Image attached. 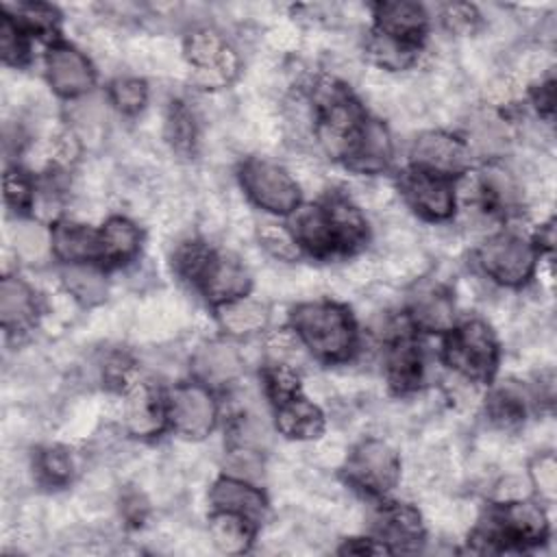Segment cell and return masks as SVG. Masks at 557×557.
<instances>
[{
    "label": "cell",
    "mask_w": 557,
    "mask_h": 557,
    "mask_svg": "<svg viewBox=\"0 0 557 557\" xmlns=\"http://www.w3.org/2000/svg\"><path fill=\"white\" fill-rule=\"evenodd\" d=\"M289 215V231L296 244L315 257L352 252L368 237L363 215L344 198H329L322 205H305Z\"/></svg>",
    "instance_id": "6da1fadb"
},
{
    "label": "cell",
    "mask_w": 557,
    "mask_h": 557,
    "mask_svg": "<svg viewBox=\"0 0 557 557\" xmlns=\"http://www.w3.org/2000/svg\"><path fill=\"white\" fill-rule=\"evenodd\" d=\"M292 329L300 344L326 363L348 359L357 344V329L350 311L329 300L298 305L292 311Z\"/></svg>",
    "instance_id": "7a4b0ae2"
},
{
    "label": "cell",
    "mask_w": 557,
    "mask_h": 557,
    "mask_svg": "<svg viewBox=\"0 0 557 557\" xmlns=\"http://www.w3.org/2000/svg\"><path fill=\"white\" fill-rule=\"evenodd\" d=\"M311 100L318 115L315 133L320 144L329 154L344 159L355 133L366 120V113L350 91L333 78L320 81L313 87Z\"/></svg>",
    "instance_id": "3957f363"
},
{
    "label": "cell",
    "mask_w": 557,
    "mask_h": 557,
    "mask_svg": "<svg viewBox=\"0 0 557 557\" xmlns=\"http://www.w3.org/2000/svg\"><path fill=\"white\" fill-rule=\"evenodd\" d=\"M444 361L470 381H490L498 366V342L481 320L453 326L444 342Z\"/></svg>",
    "instance_id": "277c9868"
},
{
    "label": "cell",
    "mask_w": 557,
    "mask_h": 557,
    "mask_svg": "<svg viewBox=\"0 0 557 557\" xmlns=\"http://www.w3.org/2000/svg\"><path fill=\"white\" fill-rule=\"evenodd\" d=\"M239 183L246 196L270 213L289 215L300 205L298 183L274 161L259 157L244 161L239 168Z\"/></svg>",
    "instance_id": "5b68a950"
},
{
    "label": "cell",
    "mask_w": 557,
    "mask_h": 557,
    "mask_svg": "<svg viewBox=\"0 0 557 557\" xmlns=\"http://www.w3.org/2000/svg\"><path fill=\"white\" fill-rule=\"evenodd\" d=\"M476 261L492 281L518 287L533 276L537 252L527 239L513 233H498L479 246Z\"/></svg>",
    "instance_id": "8992f818"
},
{
    "label": "cell",
    "mask_w": 557,
    "mask_h": 557,
    "mask_svg": "<svg viewBox=\"0 0 557 557\" xmlns=\"http://www.w3.org/2000/svg\"><path fill=\"white\" fill-rule=\"evenodd\" d=\"M400 476V459L396 450L381 440H363L352 448L346 461V479L368 492L385 494Z\"/></svg>",
    "instance_id": "52a82bcc"
},
{
    "label": "cell",
    "mask_w": 557,
    "mask_h": 557,
    "mask_svg": "<svg viewBox=\"0 0 557 557\" xmlns=\"http://www.w3.org/2000/svg\"><path fill=\"white\" fill-rule=\"evenodd\" d=\"M185 57L196 70V78L207 87H220L233 81L239 61L235 50L222 39L220 33L200 28L185 39Z\"/></svg>",
    "instance_id": "ba28073f"
},
{
    "label": "cell",
    "mask_w": 557,
    "mask_h": 557,
    "mask_svg": "<svg viewBox=\"0 0 557 557\" xmlns=\"http://www.w3.org/2000/svg\"><path fill=\"white\" fill-rule=\"evenodd\" d=\"M218 407L202 383L176 385L168 396V422L183 435L200 440L215 426Z\"/></svg>",
    "instance_id": "9c48e42d"
},
{
    "label": "cell",
    "mask_w": 557,
    "mask_h": 557,
    "mask_svg": "<svg viewBox=\"0 0 557 557\" xmlns=\"http://www.w3.org/2000/svg\"><path fill=\"white\" fill-rule=\"evenodd\" d=\"M400 191L407 205L426 220H446L455 211V189L450 178L409 168L400 174Z\"/></svg>",
    "instance_id": "30bf717a"
},
{
    "label": "cell",
    "mask_w": 557,
    "mask_h": 557,
    "mask_svg": "<svg viewBox=\"0 0 557 557\" xmlns=\"http://www.w3.org/2000/svg\"><path fill=\"white\" fill-rule=\"evenodd\" d=\"M411 168L453 178L463 174L470 165V150L466 141L444 131L422 133L411 148Z\"/></svg>",
    "instance_id": "8fae6325"
},
{
    "label": "cell",
    "mask_w": 557,
    "mask_h": 557,
    "mask_svg": "<svg viewBox=\"0 0 557 557\" xmlns=\"http://www.w3.org/2000/svg\"><path fill=\"white\" fill-rule=\"evenodd\" d=\"M46 78L63 98H76L94 85V67L83 52L67 44H54L46 54Z\"/></svg>",
    "instance_id": "7c38bea8"
},
{
    "label": "cell",
    "mask_w": 557,
    "mask_h": 557,
    "mask_svg": "<svg viewBox=\"0 0 557 557\" xmlns=\"http://www.w3.org/2000/svg\"><path fill=\"white\" fill-rule=\"evenodd\" d=\"M344 161L350 170L361 174L383 172L392 161V137L383 122L363 120L359 131L355 133Z\"/></svg>",
    "instance_id": "4fadbf2b"
},
{
    "label": "cell",
    "mask_w": 557,
    "mask_h": 557,
    "mask_svg": "<svg viewBox=\"0 0 557 557\" xmlns=\"http://www.w3.org/2000/svg\"><path fill=\"white\" fill-rule=\"evenodd\" d=\"M205 298L213 305H224L237 298L248 296L250 289V274L244 263L231 255L213 252L205 274L198 281Z\"/></svg>",
    "instance_id": "5bb4252c"
},
{
    "label": "cell",
    "mask_w": 557,
    "mask_h": 557,
    "mask_svg": "<svg viewBox=\"0 0 557 557\" xmlns=\"http://www.w3.org/2000/svg\"><path fill=\"white\" fill-rule=\"evenodd\" d=\"M379 540L394 550H411L424 537L420 513L405 503H385L374 516Z\"/></svg>",
    "instance_id": "9a60e30c"
},
{
    "label": "cell",
    "mask_w": 557,
    "mask_h": 557,
    "mask_svg": "<svg viewBox=\"0 0 557 557\" xmlns=\"http://www.w3.org/2000/svg\"><path fill=\"white\" fill-rule=\"evenodd\" d=\"M126 429L137 437H152L168 424V400L150 383H137L126 394Z\"/></svg>",
    "instance_id": "2e32d148"
},
{
    "label": "cell",
    "mask_w": 557,
    "mask_h": 557,
    "mask_svg": "<svg viewBox=\"0 0 557 557\" xmlns=\"http://www.w3.org/2000/svg\"><path fill=\"white\" fill-rule=\"evenodd\" d=\"M211 503L218 511L237 513L252 524H259L268 513V500L261 490L239 476H222L211 487Z\"/></svg>",
    "instance_id": "e0dca14e"
},
{
    "label": "cell",
    "mask_w": 557,
    "mask_h": 557,
    "mask_svg": "<svg viewBox=\"0 0 557 557\" xmlns=\"http://www.w3.org/2000/svg\"><path fill=\"white\" fill-rule=\"evenodd\" d=\"M52 252L65 265L100 261V231L72 220H59L52 228Z\"/></svg>",
    "instance_id": "ac0fdd59"
},
{
    "label": "cell",
    "mask_w": 557,
    "mask_h": 557,
    "mask_svg": "<svg viewBox=\"0 0 557 557\" xmlns=\"http://www.w3.org/2000/svg\"><path fill=\"white\" fill-rule=\"evenodd\" d=\"M374 30L418 46L426 30V13L416 2H381L374 7Z\"/></svg>",
    "instance_id": "d6986e66"
},
{
    "label": "cell",
    "mask_w": 557,
    "mask_h": 557,
    "mask_svg": "<svg viewBox=\"0 0 557 557\" xmlns=\"http://www.w3.org/2000/svg\"><path fill=\"white\" fill-rule=\"evenodd\" d=\"M409 320L426 333H446L455 326V302L444 287H422L409 302Z\"/></svg>",
    "instance_id": "ffe728a7"
},
{
    "label": "cell",
    "mask_w": 557,
    "mask_h": 557,
    "mask_svg": "<svg viewBox=\"0 0 557 557\" xmlns=\"http://www.w3.org/2000/svg\"><path fill=\"white\" fill-rule=\"evenodd\" d=\"M276 429L289 440H315L324 431V416L318 405L296 394L276 405Z\"/></svg>",
    "instance_id": "44dd1931"
},
{
    "label": "cell",
    "mask_w": 557,
    "mask_h": 557,
    "mask_svg": "<svg viewBox=\"0 0 557 557\" xmlns=\"http://www.w3.org/2000/svg\"><path fill=\"white\" fill-rule=\"evenodd\" d=\"M387 381L396 392H411L422 381V352L409 335H396L387 348Z\"/></svg>",
    "instance_id": "7402d4cb"
},
{
    "label": "cell",
    "mask_w": 557,
    "mask_h": 557,
    "mask_svg": "<svg viewBox=\"0 0 557 557\" xmlns=\"http://www.w3.org/2000/svg\"><path fill=\"white\" fill-rule=\"evenodd\" d=\"M242 370L237 350L226 342H207L194 355V372L202 385L231 383Z\"/></svg>",
    "instance_id": "603a6c76"
},
{
    "label": "cell",
    "mask_w": 557,
    "mask_h": 557,
    "mask_svg": "<svg viewBox=\"0 0 557 557\" xmlns=\"http://www.w3.org/2000/svg\"><path fill=\"white\" fill-rule=\"evenodd\" d=\"M37 298L30 285L17 276H4L0 283V322L7 331H20L35 320Z\"/></svg>",
    "instance_id": "cb8c5ba5"
},
{
    "label": "cell",
    "mask_w": 557,
    "mask_h": 557,
    "mask_svg": "<svg viewBox=\"0 0 557 557\" xmlns=\"http://www.w3.org/2000/svg\"><path fill=\"white\" fill-rule=\"evenodd\" d=\"M141 246L139 228L122 218H109L100 228V261L104 263H126L131 261Z\"/></svg>",
    "instance_id": "d4e9b609"
},
{
    "label": "cell",
    "mask_w": 557,
    "mask_h": 557,
    "mask_svg": "<svg viewBox=\"0 0 557 557\" xmlns=\"http://www.w3.org/2000/svg\"><path fill=\"white\" fill-rule=\"evenodd\" d=\"M255 531H257V524L231 511L215 509L209 520V533L213 537V544L228 555L248 550V546L252 544Z\"/></svg>",
    "instance_id": "484cf974"
},
{
    "label": "cell",
    "mask_w": 557,
    "mask_h": 557,
    "mask_svg": "<svg viewBox=\"0 0 557 557\" xmlns=\"http://www.w3.org/2000/svg\"><path fill=\"white\" fill-rule=\"evenodd\" d=\"M268 307L250 296L224 302L218 307V320L231 335H252L268 324Z\"/></svg>",
    "instance_id": "4316f807"
},
{
    "label": "cell",
    "mask_w": 557,
    "mask_h": 557,
    "mask_svg": "<svg viewBox=\"0 0 557 557\" xmlns=\"http://www.w3.org/2000/svg\"><path fill=\"white\" fill-rule=\"evenodd\" d=\"M67 292L83 305H96L107 296L104 274L91 263H70L63 270Z\"/></svg>",
    "instance_id": "83f0119b"
},
{
    "label": "cell",
    "mask_w": 557,
    "mask_h": 557,
    "mask_svg": "<svg viewBox=\"0 0 557 557\" xmlns=\"http://www.w3.org/2000/svg\"><path fill=\"white\" fill-rule=\"evenodd\" d=\"M368 52H370L372 61L379 63L381 67L403 70V67L413 63L418 46L405 44L400 39H394V37H387V35L374 30L370 41H368Z\"/></svg>",
    "instance_id": "f1b7e54d"
},
{
    "label": "cell",
    "mask_w": 557,
    "mask_h": 557,
    "mask_svg": "<svg viewBox=\"0 0 557 557\" xmlns=\"http://www.w3.org/2000/svg\"><path fill=\"white\" fill-rule=\"evenodd\" d=\"M13 246H15V252L20 259L35 263V261L44 259L48 255V250H52V235L39 222L24 220L13 231Z\"/></svg>",
    "instance_id": "f546056e"
},
{
    "label": "cell",
    "mask_w": 557,
    "mask_h": 557,
    "mask_svg": "<svg viewBox=\"0 0 557 557\" xmlns=\"http://www.w3.org/2000/svg\"><path fill=\"white\" fill-rule=\"evenodd\" d=\"M35 470H37L39 479L46 485L61 487V485L72 481V476H74V461H72V455L65 448L48 446V448L39 450V455L35 459Z\"/></svg>",
    "instance_id": "4dcf8cb0"
},
{
    "label": "cell",
    "mask_w": 557,
    "mask_h": 557,
    "mask_svg": "<svg viewBox=\"0 0 557 557\" xmlns=\"http://www.w3.org/2000/svg\"><path fill=\"white\" fill-rule=\"evenodd\" d=\"M211 257H213V250L207 248L202 242H187V244L176 248L172 263H174V270L185 281H191L194 285H198V281L205 274Z\"/></svg>",
    "instance_id": "1f68e13d"
},
{
    "label": "cell",
    "mask_w": 557,
    "mask_h": 557,
    "mask_svg": "<svg viewBox=\"0 0 557 557\" xmlns=\"http://www.w3.org/2000/svg\"><path fill=\"white\" fill-rule=\"evenodd\" d=\"M165 133L170 144L178 150V152H189L196 144V122L194 115L189 113V109L183 102H174L170 113H168V124H165Z\"/></svg>",
    "instance_id": "d6a6232c"
},
{
    "label": "cell",
    "mask_w": 557,
    "mask_h": 557,
    "mask_svg": "<svg viewBox=\"0 0 557 557\" xmlns=\"http://www.w3.org/2000/svg\"><path fill=\"white\" fill-rule=\"evenodd\" d=\"M0 50L2 61L9 65H22L28 57L26 30L9 13H4L0 20Z\"/></svg>",
    "instance_id": "836d02e7"
},
{
    "label": "cell",
    "mask_w": 557,
    "mask_h": 557,
    "mask_svg": "<svg viewBox=\"0 0 557 557\" xmlns=\"http://www.w3.org/2000/svg\"><path fill=\"white\" fill-rule=\"evenodd\" d=\"M109 98L122 113H137L148 100V87L144 81L124 76L109 85Z\"/></svg>",
    "instance_id": "e575fe53"
},
{
    "label": "cell",
    "mask_w": 557,
    "mask_h": 557,
    "mask_svg": "<svg viewBox=\"0 0 557 557\" xmlns=\"http://www.w3.org/2000/svg\"><path fill=\"white\" fill-rule=\"evenodd\" d=\"M487 411L492 420L503 426L518 424L524 418V400L516 389L498 387L487 400Z\"/></svg>",
    "instance_id": "d590c367"
},
{
    "label": "cell",
    "mask_w": 557,
    "mask_h": 557,
    "mask_svg": "<svg viewBox=\"0 0 557 557\" xmlns=\"http://www.w3.org/2000/svg\"><path fill=\"white\" fill-rule=\"evenodd\" d=\"M263 385L268 396L278 405L298 394V374L287 363L276 361L263 370Z\"/></svg>",
    "instance_id": "8d00e7d4"
},
{
    "label": "cell",
    "mask_w": 557,
    "mask_h": 557,
    "mask_svg": "<svg viewBox=\"0 0 557 557\" xmlns=\"http://www.w3.org/2000/svg\"><path fill=\"white\" fill-rule=\"evenodd\" d=\"M33 198H35V187H33L30 178L17 168L7 170V174H4V200H7V205H11L17 211H26L33 205Z\"/></svg>",
    "instance_id": "74e56055"
},
{
    "label": "cell",
    "mask_w": 557,
    "mask_h": 557,
    "mask_svg": "<svg viewBox=\"0 0 557 557\" xmlns=\"http://www.w3.org/2000/svg\"><path fill=\"white\" fill-rule=\"evenodd\" d=\"M259 239L274 257H281V259H294L300 250L292 231L276 224H263L259 228Z\"/></svg>",
    "instance_id": "f35d334b"
},
{
    "label": "cell",
    "mask_w": 557,
    "mask_h": 557,
    "mask_svg": "<svg viewBox=\"0 0 557 557\" xmlns=\"http://www.w3.org/2000/svg\"><path fill=\"white\" fill-rule=\"evenodd\" d=\"M531 479L544 498H555L557 492V463L550 453L540 455L531 463Z\"/></svg>",
    "instance_id": "ab89813d"
},
{
    "label": "cell",
    "mask_w": 557,
    "mask_h": 557,
    "mask_svg": "<svg viewBox=\"0 0 557 557\" xmlns=\"http://www.w3.org/2000/svg\"><path fill=\"white\" fill-rule=\"evenodd\" d=\"M57 13L54 9L46 4H26L22 7V17H15V22L26 33H50L57 26Z\"/></svg>",
    "instance_id": "60d3db41"
},
{
    "label": "cell",
    "mask_w": 557,
    "mask_h": 557,
    "mask_svg": "<svg viewBox=\"0 0 557 557\" xmlns=\"http://www.w3.org/2000/svg\"><path fill=\"white\" fill-rule=\"evenodd\" d=\"M339 553H357V555H381V553H392L381 540H370V537H352L348 540Z\"/></svg>",
    "instance_id": "b9f144b4"
},
{
    "label": "cell",
    "mask_w": 557,
    "mask_h": 557,
    "mask_svg": "<svg viewBox=\"0 0 557 557\" xmlns=\"http://www.w3.org/2000/svg\"><path fill=\"white\" fill-rule=\"evenodd\" d=\"M533 98H535L537 109H540L542 113L550 115V113H553V102H555V87H553V78H548L546 83H542V85L535 89Z\"/></svg>",
    "instance_id": "7bdbcfd3"
}]
</instances>
